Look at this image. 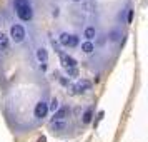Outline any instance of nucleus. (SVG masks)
I'll return each mask as SVG.
<instances>
[{
	"label": "nucleus",
	"instance_id": "nucleus-14",
	"mask_svg": "<svg viewBox=\"0 0 148 142\" xmlns=\"http://www.w3.org/2000/svg\"><path fill=\"white\" fill-rule=\"evenodd\" d=\"M52 125H53V129H57V130H63V129L67 127L65 121L63 122H52Z\"/></svg>",
	"mask_w": 148,
	"mask_h": 142
},
{
	"label": "nucleus",
	"instance_id": "nucleus-5",
	"mask_svg": "<svg viewBox=\"0 0 148 142\" xmlns=\"http://www.w3.org/2000/svg\"><path fill=\"white\" fill-rule=\"evenodd\" d=\"M67 114H68V107H62V109H57L53 112V122H63L67 119Z\"/></svg>",
	"mask_w": 148,
	"mask_h": 142
},
{
	"label": "nucleus",
	"instance_id": "nucleus-2",
	"mask_svg": "<svg viewBox=\"0 0 148 142\" xmlns=\"http://www.w3.org/2000/svg\"><path fill=\"white\" fill-rule=\"evenodd\" d=\"M17 10V15H18V19L23 22H28L32 20V17H34V10H32V5L28 3V5H23V7H18L15 8Z\"/></svg>",
	"mask_w": 148,
	"mask_h": 142
},
{
	"label": "nucleus",
	"instance_id": "nucleus-1",
	"mask_svg": "<svg viewBox=\"0 0 148 142\" xmlns=\"http://www.w3.org/2000/svg\"><path fill=\"white\" fill-rule=\"evenodd\" d=\"M10 37H12V40L17 42V44L23 42V39H25V28L22 27V25H18V24L12 25V27H10Z\"/></svg>",
	"mask_w": 148,
	"mask_h": 142
},
{
	"label": "nucleus",
	"instance_id": "nucleus-3",
	"mask_svg": "<svg viewBox=\"0 0 148 142\" xmlns=\"http://www.w3.org/2000/svg\"><path fill=\"white\" fill-rule=\"evenodd\" d=\"M48 114V104L43 100H38L37 102V105H35V110H34V115L37 119H43V117H47Z\"/></svg>",
	"mask_w": 148,
	"mask_h": 142
},
{
	"label": "nucleus",
	"instance_id": "nucleus-8",
	"mask_svg": "<svg viewBox=\"0 0 148 142\" xmlns=\"http://www.w3.org/2000/svg\"><path fill=\"white\" fill-rule=\"evenodd\" d=\"M92 119H93V107H88L87 110L83 112V115H82V122H83V124H90Z\"/></svg>",
	"mask_w": 148,
	"mask_h": 142
},
{
	"label": "nucleus",
	"instance_id": "nucleus-6",
	"mask_svg": "<svg viewBox=\"0 0 148 142\" xmlns=\"http://www.w3.org/2000/svg\"><path fill=\"white\" fill-rule=\"evenodd\" d=\"M37 59H38L42 64H47V60H48V52H47V48H43V47L37 48Z\"/></svg>",
	"mask_w": 148,
	"mask_h": 142
},
{
	"label": "nucleus",
	"instance_id": "nucleus-17",
	"mask_svg": "<svg viewBox=\"0 0 148 142\" xmlns=\"http://www.w3.org/2000/svg\"><path fill=\"white\" fill-rule=\"evenodd\" d=\"M120 39V32H116V30H113L112 34H110V40H113V42H116Z\"/></svg>",
	"mask_w": 148,
	"mask_h": 142
},
{
	"label": "nucleus",
	"instance_id": "nucleus-10",
	"mask_svg": "<svg viewBox=\"0 0 148 142\" xmlns=\"http://www.w3.org/2000/svg\"><path fill=\"white\" fill-rule=\"evenodd\" d=\"M8 48V37L3 32H0V50H7Z\"/></svg>",
	"mask_w": 148,
	"mask_h": 142
},
{
	"label": "nucleus",
	"instance_id": "nucleus-12",
	"mask_svg": "<svg viewBox=\"0 0 148 142\" xmlns=\"http://www.w3.org/2000/svg\"><path fill=\"white\" fill-rule=\"evenodd\" d=\"M88 87H90V84H88L87 80H83V82H78V84L75 85V90H77V92H85Z\"/></svg>",
	"mask_w": 148,
	"mask_h": 142
},
{
	"label": "nucleus",
	"instance_id": "nucleus-7",
	"mask_svg": "<svg viewBox=\"0 0 148 142\" xmlns=\"http://www.w3.org/2000/svg\"><path fill=\"white\" fill-rule=\"evenodd\" d=\"M58 40L63 47H70V40H72V34H68V32H62L60 37H58Z\"/></svg>",
	"mask_w": 148,
	"mask_h": 142
},
{
	"label": "nucleus",
	"instance_id": "nucleus-15",
	"mask_svg": "<svg viewBox=\"0 0 148 142\" xmlns=\"http://www.w3.org/2000/svg\"><path fill=\"white\" fill-rule=\"evenodd\" d=\"M28 3H30V0H14V5H15V8L23 7V5H28Z\"/></svg>",
	"mask_w": 148,
	"mask_h": 142
},
{
	"label": "nucleus",
	"instance_id": "nucleus-9",
	"mask_svg": "<svg viewBox=\"0 0 148 142\" xmlns=\"http://www.w3.org/2000/svg\"><path fill=\"white\" fill-rule=\"evenodd\" d=\"M95 35H97L95 27H87V28H85V32H83V37L87 39V42H92L95 39Z\"/></svg>",
	"mask_w": 148,
	"mask_h": 142
},
{
	"label": "nucleus",
	"instance_id": "nucleus-11",
	"mask_svg": "<svg viewBox=\"0 0 148 142\" xmlns=\"http://www.w3.org/2000/svg\"><path fill=\"white\" fill-rule=\"evenodd\" d=\"M82 50H83L85 54H92L95 50V45L92 42H83V44H82Z\"/></svg>",
	"mask_w": 148,
	"mask_h": 142
},
{
	"label": "nucleus",
	"instance_id": "nucleus-4",
	"mask_svg": "<svg viewBox=\"0 0 148 142\" xmlns=\"http://www.w3.org/2000/svg\"><path fill=\"white\" fill-rule=\"evenodd\" d=\"M60 59H62L63 67H67V69H75L77 67V60H75L72 55L65 54V52H60Z\"/></svg>",
	"mask_w": 148,
	"mask_h": 142
},
{
	"label": "nucleus",
	"instance_id": "nucleus-19",
	"mask_svg": "<svg viewBox=\"0 0 148 142\" xmlns=\"http://www.w3.org/2000/svg\"><path fill=\"white\" fill-rule=\"evenodd\" d=\"M73 2H80V0H73Z\"/></svg>",
	"mask_w": 148,
	"mask_h": 142
},
{
	"label": "nucleus",
	"instance_id": "nucleus-13",
	"mask_svg": "<svg viewBox=\"0 0 148 142\" xmlns=\"http://www.w3.org/2000/svg\"><path fill=\"white\" fill-rule=\"evenodd\" d=\"M57 109H58V99H57V97H53V99L50 100V104H48V110L55 112Z\"/></svg>",
	"mask_w": 148,
	"mask_h": 142
},
{
	"label": "nucleus",
	"instance_id": "nucleus-16",
	"mask_svg": "<svg viewBox=\"0 0 148 142\" xmlns=\"http://www.w3.org/2000/svg\"><path fill=\"white\" fill-rule=\"evenodd\" d=\"M80 44V39H78V35H73L72 34V40H70V47H77Z\"/></svg>",
	"mask_w": 148,
	"mask_h": 142
},
{
	"label": "nucleus",
	"instance_id": "nucleus-18",
	"mask_svg": "<svg viewBox=\"0 0 148 142\" xmlns=\"http://www.w3.org/2000/svg\"><path fill=\"white\" fill-rule=\"evenodd\" d=\"M133 14L135 10H128V24H132V20H133Z\"/></svg>",
	"mask_w": 148,
	"mask_h": 142
}]
</instances>
